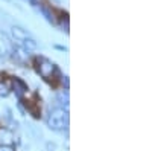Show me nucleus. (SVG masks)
<instances>
[{"label":"nucleus","mask_w":152,"mask_h":151,"mask_svg":"<svg viewBox=\"0 0 152 151\" xmlns=\"http://www.w3.org/2000/svg\"><path fill=\"white\" fill-rule=\"evenodd\" d=\"M41 12H43V14H44V17L50 21V23H55V18H53V14H52V12H50L47 8H44V6H41Z\"/></svg>","instance_id":"nucleus-9"},{"label":"nucleus","mask_w":152,"mask_h":151,"mask_svg":"<svg viewBox=\"0 0 152 151\" xmlns=\"http://www.w3.org/2000/svg\"><path fill=\"white\" fill-rule=\"evenodd\" d=\"M20 44H21V47L26 49L28 52H31V50H37V49H38V41H37L35 38H32L31 35H28L24 40H21Z\"/></svg>","instance_id":"nucleus-5"},{"label":"nucleus","mask_w":152,"mask_h":151,"mask_svg":"<svg viewBox=\"0 0 152 151\" xmlns=\"http://www.w3.org/2000/svg\"><path fill=\"white\" fill-rule=\"evenodd\" d=\"M0 151H15V150L9 145H0Z\"/></svg>","instance_id":"nucleus-11"},{"label":"nucleus","mask_w":152,"mask_h":151,"mask_svg":"<svg viewBox=\"0 0 152 151\" xmlns=\"http://www.w3.org/2000/svg\"><path fill=\"white\" fill-rule=\"evenodd\" d=\"M55 72H58V70H56V66L53 64L52 61H49V60H46V58H41V60H40L38 73H40L44 80H50V78L53 77Z\"/></svg>","instance_id":"nucleus-2"},{"label":"nucleus","mask_w":152,"mask_h":151,"mask_svg":"<svg viewBox=\"0 0 152 151\" xmlns=\"http://www.w3.org/2000/svg\"><path fill=\"white\" fill-rule=\"evenodd\" d=\"M12 43L9 40V37L5 32H0V60H5L12 54Z\"/></svg>","instance_id":"nucleus-3"},{"label":"nucleus","mask_w":152,"mask_h":151,"mask_svg":"<svg viewBox=\"0 0 152 151\" xmlns=\"http://www.w3.org/2000/svg\"><path fill=\"white\" fill-rule=\"evenodd\" d=\"M47 150H49V151H55V150H56V145L49 142V144H47Z\"/></svg>","instance_id":"nucleus-12"},{"label":"nucleus","mask_w":152,"mask_h":151,"mask_svg":"<svg viewBox=\"0 0 152 151\" xmlns=\"http://www.w3.org/2000/svg\"><path fill=\"white\" fill-rule=\"evenodd\" d=\"M14 90H15L17 96H18V98H21V96H23V93L26 92V84H24L23 81H20L18 78H15V80H14Z\"/></svg>","instance_id":"nucleus-7"},{"label":"nucleus","mask_w":152,"mask_h":151,"mask_svg":"<svg viewBox=\"0 0 152 151\" xmlns=\"http://www.w3.org/2000/svg\"><path fill=\"white\" fill-rule=\"evenodd\" d=\"M14 142V134L8 128H0V145H11Z\"/></svg>","instance_id":"nucleus-4"},{"label":"nucleus","mask_w":152,"mask_h":151,"mask_svg":"<svg viewBox=\"0 0 152 151\" xmlns=\"http://www.w3.org/2000/svg\"><path fill=\"white\" fill-rule=\"evenodd\" d=\"M11 32H12L14 40L18 41V43H21V40H24V38H26V37L29 35V32H26V31H24L23 28H20V26H12Z\"/></svg>","instance_id":"nucleus-6"},{"label":"nucleus","mask_w":152,"mask_h":151,"mask_svg":"<svg viewBox=\"0 0 152 151\" xmlns=\"http://www.w3.org/2000/svg\"><path fill=\"white\" fill-rule=\"evenodd\" d=\"M9 95V87L3 82V84H0V96L2 98H6Z\"/></svg>","instance_id":"nucleus-10"},{"label":"nucleus","mask_w":152,"mask_h":151,"mask_svg":"<svg viewBox=\"0 0 152 151\" xmlns=\"http://www.w3.org/2000/svg\"><path fill=\"white\" fill-rule=\"evenodd\" d=\"M47 127L53 131H61L69 127V113L64 108H53L47 116Z\"/></svg>","instance_id":"nucleus-1"},{"label":"nucleus","mask_w":152,"mask_h":151,"mask_svg":"<svg viewBox=\"0 0 152 151\" xmlns=\"http://www.w3.org/2000/svg\"><path fill=\"white\" fill-rule=\"evenodd\" d=\"M56 99H58V102H61L67 110V107H69V93L67 92H59L56 95Z\"/></svg>","instance_id":"nucleus-8"}]
</instances>
